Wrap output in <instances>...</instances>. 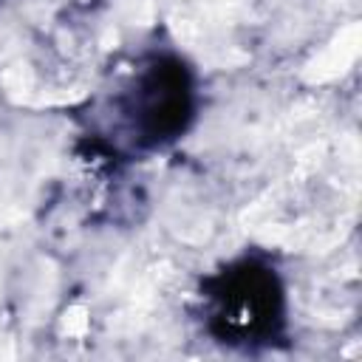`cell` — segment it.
I'll list each match as a JSON object with an SVG mask.
<instances>
[{
  "mask_svg": "<svg viewBox=\"0 0 362 362\" xmlns=\"http://www.w3.org/2000/svg\"><path fill=\"white\" fill-rule=\"evenodd\" d=\"M65 325L71 328V331H79L82 325H85V320H82V311L76 308V311H71V320H65Z\"/></svg>",
  "mask_w": 362,
  "mask_h": 362,
  "instance_id": "cell-2",
  "label": "cell"
},
{
  "mask_svg": "<svg viewBox=\"0 0 362 362\" xmlns=\"http://www.w3.org/2000/svg\"><path fill=\"white\" fill-rule=\"evenodd\" d=\"M356 57V28H348L342 37H339V42L320 59V65H317V79H325V76H334V74H339V71H345V65L351 62Z\"/></svg>",
  "mask_w": 362,
  "mask_h": 362,
  "instance_id": "cell-1",
  "label": "cell"
}]
</instances>
